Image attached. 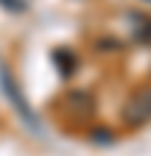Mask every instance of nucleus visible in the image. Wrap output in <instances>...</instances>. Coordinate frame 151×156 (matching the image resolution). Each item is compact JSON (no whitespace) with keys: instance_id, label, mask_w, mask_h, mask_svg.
Segmentation results:
<instances>
[{"instance_id":"1","label":"nucleus","mask_w":151,"mask_h":156,"mask_svg":"<svg viewBox=\"0 0 151 156\" xmlns=\"http://www.w3.org/2000/svg\"><path fill=\"white\" fill-rule=\"evenodd\" d=\"M148 120H151V87H143V89H137L126 101L123 123L131 126V128H137V126H145Z\"/></svg>"},{"instance_id":"2","label":"nucleus","mask_w":151,"mask_h":156,"mask_svg":"<svg viewBox=\"0 0 151 156\" xmlns=\"http://www.w3.org/2000/svg\"><path fill=\"white\" fill-rule=\"evenodd\" d=\"M64 106H67L70 114H76L79 120H84V117L95 114V98H92L90 92L76 89V92H67L64 95Z\"/></svg>"},{"instance_id":"3","label":"nucleus","mask_w":151,"mask_h":156,"mask_svg":"<svg viewBox=\"0 0 151 156\" xmlns=\"http://www.w3.org/2000/svg\"><path fill=\"white\" fill-rule=\"evenodd\" d=\"M0 84H3V89H6V95H9V101L20 109V114L25 117V120L31 123V126H36V120H34V114H31V109H28V103L23 101V95H20V87H17V81L11 78V73L3 67L0 70Z\"/></svg>"},{"instance_id":"4","label":"nucleus","mask_w":151,"mask_h":156,"mask_svg":"<svg viewBox=\"0 0 151 156\" xmlns=\"http://www.w3.org/2000/svg\"><path fill=\"white\" fill-rule=\"evenodd\" d=\"M53 62H56V67H59L62 75H73L76 73V56L70 50H56L53 53Z\"/></svg>"},{"instance_id":"5","label":"nucleus","mask_w":151,"mask_h":156,"mask_svg":"<svg viewBox=\"0 0 151 156\" xmlns=\"http://www.w3.org/2000/svg\"><path fill=\"white\" fill-rule=\"evenodd\" d=\"M90 142H95V145H112V142H115V131H109V128H92L90 131Z\"/></svg>"},{"instance_id":"6","label":"nucleus","mask_w":151,"mask_h":156,"mask_svg":"<svg viewBox=\"0 0 151 156\" xmlns=\"http://www.w3.org/2000/svg\"><path fill=\"white\" fill-rule=\"evenodd\" d=\"M134 39H137V42H143V45H151V20L134 31Z\"/></svg>"},{"instance_id":"7","label":"nucleus","mask_w":151,"mask_h":156,"mask_svg":"<svg viewBox=\"0 0 151 156\" xmlns=\"http://www.w3.org/2000/svg\"><path fill=\"white\" fill-rule=\"evenodd\" d=\"M3 6L11 9V11H23L25 9V0H3Z\"/></svg>"}]
</instances>
